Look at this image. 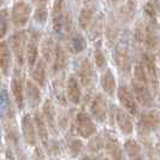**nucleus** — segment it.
Returning a JSON list of instances; mask_svg holds the SVG:
<instances>
[{"instance_id":"14","label":"nucleus","mask_w":160,"mask_h":160,"mask_svg":"<svg viewBox=\"0 0 160 160\" xmlns=\"http://www.w3.org/2000/svg\"><path fill=\"white\" fill-rule=\"evenodd\" d=\"M114 117H116V123L120 129V131L124 135H130L134 131V123L131 120V117L129 116L123 108L116 107L114 108Z\"/></svg>"},{"instance_id":"7","label":"nucleus","mask_w":160,"mask_h":160,"mask_svg":"<svg viewBox=\"0 0 160 160\" xmlns=\"http://www.w3.org/2000/svg\"><path fill=\"white\" fill-rule=\"evenodd\" d=\"M89 111L92 117L99 122L104 123L107 118V100L102 94H96L89 106Z\"/></svg>"},{"instance_id":"30","label":"nucleus","mask_w":160,"mask_h":160,"mask_svg":"<svg viewBox=\"0 0 160 160\" xmlns=\"http://www.w3.org/2000/svg\"><path fill=\"white\" fill-rule=\"evenodd\" d=\"M11 110V101L6 89L0 92V117H8Z\"/></svg>"},{"instance_id":"18","label":"nucleus","mask_w":160,"mask_h":160,"mask_svg":"<svg viewBox=\"0 0 160 160\" xmlns=\"http://www.w3.org/2000/svg\"><path fill=\"white\" fill-rule=\"evenodd\" d=\"M66 96L72 104L78 105L82 99V90H81L80 82L76 77L70 76L66 81Z\"/></svg>"},{"instance_id":"43","label":"nucleus","mask_w":160,"mask_h":160,"mask_svg":"<svg viewBox=\"0 0 160 160\" xmlns=\"http://www.w3.org/2000/svg\"><path fill=\"white\" fill-rule=\"evenodd\" d=\"M102 160H110V159H108V158H104Z\"/></svg>"},{"instance_id":"13","label":"nucleus","mask_w":160,"mask_h":160,"mask_svg":"<svg viewBox=\"0 0 160 160\" xmlns=\"http://www.w3.org/2000/svg\"><path fill=\"white\" fill-rule=\"evenodd\" d=\"M141 63L143 64L144 70L147 72L148 81L154 88L158 87V71H157V63H155V58L149 52H144L142 54Z\"/></svg>"},{"instance_id":"34","label":"nucleus","mask_w":160,"mask_h":160,"mask_svg":"<svg viewBox=\"0 0 160 160\" xmlns=\"http://www.w3.org/2000/svg\"><path fill=\"white\" fill-rule=\"evenodd\" d=\"M102 28H104V16H102V13H100L95 18V21H93V23H92V30H90L92 38L93 39L100 38L102 34Z\"/></svg>"},{"instance_id":"44","label":"nucleus","mask_w":160,"mask_h":160,"mask_svg":"<svg viewBox=\"0 0 160 160\" xmlns=\"http://www.w3.org/2000/svg\"><path fill=\"white\" fill-rule=\"evenodd\" d=\"M0 84H1V78H0Z\"/></svg>"},{"instance_id":"17","label":"nucleus","mask_w":160,"mask_h":160,"mask_svg":"<svg viewBox=\"0 0 160 160\" xmlns=\"http://www.w3.org/2000/svg\"><path fill=\"white\" fill-rule=\"evenodd\" d=\"M106 143H105V148L108 153L110 158L112 160H125V154H124V149L120 147L119 142L116 137L111 136V135H106L105 137Z\"/></svg>"},{"instance_id":"1","label":"nucleus","mask_w":160,"mask_h":160,"mask_svg":"<svg viewBox=\"0 0 160 160\" xmlns=\"http://www.w3.org/2000/svg\"><path fill=\"white\" fill-rule=\"evenodd\" d=\"M53 30L57 35L64 36L71 29V18L70 13L65 11L64 1H56L53 4Z\"/></svg>"},{"instance_id":"8","label":"nucleus","mask_w":160,"mask_h":160,"mask_svg":"<svg viewBox=\"0 0 160 160\" xmlns=\"http://www.w3.org/2000/svg\"><path fill=\"white\" fill-rule=\"evenodd\" d=\"M77 75H78L81 84L84 88H90L93 86L95 81V72H94L93 64L90 63L88 58H83L81 60L78 69H77Z\"/></svg>"},{"instance_id":"11","label":"nucleus","mask_w":160,"mask_h":160,"mask_svg":"<svg viewBox=\"0 0 160 160\" xmlns=\"http://www.w3.org/2000/svg\"><path fill=\"white\" fill-rule=\"evenodd\" d=\"M39 57V34L38 32H32L29 34V39L25 48V62L28 68L32 69L34 65L38 63Z\"/></svg>"},{"instance_id":"41","label":"nucleus","mask_w":160,"mask_h":160,"mask_svg":"<svg viewBox=\"0 0 160 160\" xmlns=\"http://www.w3.org/2000/svg\"><path fill=\"white\" fill-rule=\"evenodd\" d=\"M82 149H83V142H82L81 140L73 138V140L70 141V143H69V151H70L72 157L80 155V153L82 152Z\"/></svg>"},{"instance_id":"24","label":"nucleus","mask_w":160,"mask_h":160,"mask_svg":"<svg viewBox=\"0 0 160 160\" xmlns=\"http://www.w3.org/2000/svg\"><path fill=\"white\" fill-rule=\"evenodd\" d=\"M124 152L130 160H143L144 155L141 146L137 143L136 140L129 138L124 142Z\"/></svg>"},{"instance_id":"16","label":"nucleus","mask_w":160,"mask_h":160,"mask_svg":"<svg viewBox=\"0 0 160 160\" xmlns=\"http://www.w3.org/2000/svg\"><path fill=\"white\" fill-rule=\"evenodd\" d=\"M95 4L94 2H87L82 10H81L80 15H78V25L81 29L86 30L92 25L95 16Z\"/></svg>"},{"instance_id":"33","label":"nucleus","mask_w":160,"mask_h":160,"mask_svg":"<svg viewBox=\"0 0 160 160\" xmlns=\"http://www.w3.org/2000/svg\"><path fill=\"white\" fill-rule=\"evenodd\" d=\"M134 75H135V81L140 82V83H143V84H148L149 81H148V76H147V72L144 70L143 64L140 62H137L135 66H134Z\"/></svg>"},{"instance_id":"20","label":"nucleus","mask_w":160,"mask_h":160,"mask_svg":"<svg viewBox=\"0 0 160 160\" xmlns=\"http://www.w3.org/2000/svg\"><path fill=\"white\" fill-rule=\"evenodd\" d=\"M140 127L146 130H154L160 127V112L157 111H146L141 113Z\"/></svg>"},{"instance_id":"4","label":"nucleus","mask_w":160,"mask_h":160,"mask_svg":"<svg viewBox=\"0 0 160 160\" xmlns=\"http://www.w3.org/2000/svg\"><path fill=\"white\" fill-rule=\"evenodd\" d=\"M32 15V8L30 4L25 1H16L13 2L12 11H11V19L16 28H22L27 25L29 18Z\"/></svg>"},{"instance_id":"15","label":"nucleus","mask_w":160,"mask_h":160,"mask_svg":"<svg viewBox=\"0 0 160 160\" xmlns=\"http://www.w3.org/2000/svg\"><path fill=\"white\" fill-rule=\"evenodd\" d=\"M24 99L27 100L28 106L35 108L41 102V90L36 83L28 80L25 82V92H24Z\"/></svg>"},{"instance_id":"22","label":"nucleus","mask_w":160,"mask_h":160,"mask_svg":"<svg viewBox=\"0 0 160 160\" xmlns=\"http://www.w3.org/2000/svg\"><path fill=\"white\" fill-rule=\"evenodd\" d=\"M34 123H35V128H36V134L40 138L41 143L43 144L45 147L48 146V141H49V137H48V127L46 124V122L43 119L42 114L40 112H36L34 113Z\"/></svg>"},{"instance_id":"10","label":"nucleus","mask_w":160,"mask_h":160,"mask_svg":"<svg viewBox=\"0 0 160 160\" xmlns=\"http://www.w3.org/2000/svg\"><path fill=\"white\" fill-rule=\"evenodd\" d=\"M131 87H132V94H134L138 104L143 106V107H151L152 106L154 100H153L152 93H151L147 84L140 83V82L134 80L131 82Z\"/></svg>"},{"instance_id":"42","label":"nucleus","mask_w":160,"mask_h":160,"mask_svg":"<svg viewBox=\"0 0 160 160\" xmlns=\"http://www.w3.org/2000/svg\"><path fill=\"white\" fill-rule=\"evenodd\" d=\"M80 160H94V159H92L89 155H84V157H82Z\"/></svg>"},{"instance_id":"35","label":"nucleus","mask_w":160,"mask_h":160,"mask_svg":"<svg viewBox=\"0 0 160 160\" xmlns=\"http://www.w3.org/2000/svg\"><path fill=\"white\" fill-rule=\"evenodd\" d=\"M159 8H160L159 1H147L143 6L144 13L151 18V21H154V19H155V17H157V15H158Z\"/></svg>"},{"instance_id":"25","label":"nucleus","mask_w":160,"mask_h":160,"mask_svg":"<svg viewBox=\"0 0 160 160\" xmlns=\"http://www.w3.org/2000/svg\"><path fill=\"white\" fill-rule=\"evenodd\" d=\"M32 82L36 83L40 87H45L46 86V64L42 59H39L38 63L34 65V68L32 69Z\"/></svg>"},{"instance_id":"32","label":"nucleus","mask_w":160,"mask_h":160,"mask_svg":"<svg viewBox=\"0 0 160 160\" xmlns=\"http://www.w3.org/2000/svg\"><path fill=\"white\" fill-rule=\"evenodd\" d=\"M105 143H106V140L102 135H94L89 141L88 149L92 153H99L105 148Z\"/></svg>"},{"instance_id":"2","label":"nucleus","mask_w":160,"mask_h":160,"mask_svg":"<svg viewBox=\"0 0 160 160\" xmlns=\"http://www.w3.org/2000/svg\"><path fill=\"white\" fill-rule=\"evenodd\" d=\"M28 36H29V34L25 30H18L10 39L11 49L16 57V60L19 66H22L25 62V48H27V43H28V39H29Z\"/></svg>"},{"instance_id":"23","label":"nucleus","mask_w":160,"mask_h":160,"mask_svg":"<svg viewBox=\"0 0 160 160\" xmlns=\"http://www.w3.org/2000/svg\"><path fill=\"white\" fill-rule=\"evenodd\" d=\"M100 84L101 88L108 96H114V93L117 90V81L111 70H106L102 73L100 78Z\"/></svg>"},{"instance_id":"19","label":"nucleus","mask_w":160,"mask_h":160,"mask_svg":"<svg viewBox=\"0 0 160 160\" xmlns=\"http://www.w3.org/2000/svg\"><path fill=\"white\" fill-rule=\"evenodd\" d=\"M42 117L46 122L47 127L53 132L57 130V114H56V108L52 104V101L47 99L43 101V105H42Z\"/></svg>"},{"instance_id":"39","label":"nucleus","mask_w":160,"mask_h":160,"mask_svg":"<svg viewBox=\"0 0 160 160\" xmlns=\"http://www.w3.org/2000/svg\"><path fill=\"white\" fill-rule=\"evenodd\" d=\"M54 93H56L57 100L60 102L62 105L66 104V90L64 92V86L62 82H57L54 84Z\"/></svg>"},{"instance_id":"36","label":"nucleus","mask_w":160,"mask_h":160,"mask_svg":"<svg viewBox=\"0 0 160 160\" xmlns=\"http://www.w3.org/2000/svg\"><path fill=\"white\" fill-rule=\"evenodd\" d=\"M135 8H136V2L134 1H127L122 8H119L120 16L127 19H131L135 15Z\"/></svg>"},{"instance_id":"38","label":"nucleus","mask_w":160,"mask_h":160,"mask_svg":"<svg viewBox=\"0 0 160 160\" xmlns=\"http://www.w3.org/2000/svg\"><path fill=\"white\" fill-rule=\"evenodd\" d=\"M94 62H95L96 68L99 70H104L107 65V60H106V57H105L104 52L100 49V48H96L94 51Z\"/></svg>"},{"instance_id":"29","label":"nucleus","mask_w":160,"mask_h":160,"mask_svg":"<svg viewBox=\"0 0 160 160\" xmlns=\"http://www.w3.org/2000/svg\"><path fill=\"white\" fill-rule=\"evenodd\" d=\"M48 17V8L46 1H39L36 2V8L34 12V19L39 24H45L47 22Z\"/></svg>"},{"instance_id":"3","label":"nucleus","mask_w":160,"mask_h":160,"mask_svg":"<svg viewBox=\"0 0 160 160\" xmlns=\"http://www.w3.org/2000/svg\"><path fill=\"white\" fill-rule=\"evenodd\" d=\"M117 96L119 100L122 107L124 108V111L131 116H137L138 114V105L135 99V96L132 94V92L128 88V86L122 84L117 89Z\"/></svg>"},{"instance_id":"26","label":"nucleus","mask_w":160,"mask_h":160,"mask_svg":"<svg viewBox=\"0 0 160 160\" xmlns=\"http://www.w3.org/2000/svg\"><path fill=\"white\" fill-rule=\"evenodd\" d=\"M86 47H87V41L84 39V36L80 32H75L69 39L68 48L72 54H78L81 52H83Z\"/></svg>"},{"instance_id":"21","label":"nucleus","mask_w":160,"mask_h":160,"mask_svg":"<svg viewBox=\"0 0 160 160\" xmlns=\"http://www.w3.org/2000/svg\"><path fill=\"white\" fill-rule=\"evenodd\" d=\"M11 66H12L11 49L8 47V42L1 41L0 42V70L5 76H8Z\"/></svg>"},{"instance_id":"37","label":"nucleus","mask_w":160,"mask_h":160,"mask_svg":"<svg viewBox=\"0 0 160 160\" xmlns=\"http://www.w3.org/2000/svg\"><path fill=\"white\" fill-rule=\"evenodd\" d=\"M8 30V12L6 10H0V40L5 38Z\"/></svg>"},{"instance_id":"31","label":"nucleus","mask_w":160,"mask_h":160,"mask_svg":"<svg viewBox=\"0 0 160 160\" xmlns=\"http://www.w3.org/2000/svg\"><path fill=\"white\" fill-rule=\"evenodd\" d=\"M54 51H56V45L52 40H45L42 43V56H43V62H53L54 57Z\"/></svg>"},{"instance_id":"40","label":"nucleus","mask_w":160,"mask_h":160,"mask_svg":"<svg viewBox=\"0 0 160 160\" xmlns=\"http://www.w3.org/2000/svg\"><path fill=\"white\" fill-rule=\"evenodd\" d=\"M144 34H146V25L138 22L135 27V32H134V38L137 43H140V45L144 43Z\"/></svg>"},{"instance_id":"5","label":"nucleus","mask_w":160,"mask_h":160,"mask_svg":"<svg viewBox=\"0 0 160 160\" xmlns=\"http://www.w3.org/2000/svg\"><path fill=\"white\" fill-rule=\"evenodd\" d=\"M76 131L82 138H90L96 134V125L92 117L86 112H80L75 120Z\"/></svg>"},{"instance_id":"9","label":"nucleus","mask_w":160,"mask_h":160,"mask_svg":"<svg viewBox=\"0 0 160 160\" xmlns=\"http://www.w3.org/2000/svg\"><path fill=\"white\" fill-rule=\"evenodd\" d=\"M11 92L13 99L16 101L17 107L19 110H22L24 107V86H23V76L19 69H16L13 72L12 80H11Z\"/></svg>"},{"instance_id":"28","label":"nucleus","mask_w":160,"mask_h":160,"mask_svg":"<svg viewBox=\"0 0 160 160\" xmlns=\"http://www.w3.org/2000/svg\"><path fill=\"white\" fill-rule=\"evenodd\" d=\"M144 45L148 49H154L158 45V35L154 21H151L146 25V34H144Z\"/></svg>"},{"instance_id":"12","label":"nucleus","mask_w":160,"mask_h":160,"mask_svg":"<svg viewBox=\"0 0 160 160\" xmlns=\"http://www.w3.org/2000/svg\"><path fill=\"white\" fill-rule=\"evenodd\" d=\"M21 128H22V134H23L24 141L29 146H35L38 141V134H36V128L35 123L32 119V114L25 113L22 120H21Z\"/></svg>"},{"instance_id":"6","label":"nucleus","mask_w":160,"mask_h":160,"mask_svg":"<svg viewBox=\"0 0 160 160\" xmlns=\"http://www.w3.org/2000/svg\"><path fill=\"white\" fill-rule=\"evenodd\" d=\"M114 60L122 71L129 72L131 66V59H130V52H129V45L127 41L122 40L117 43L114 49Z\"/></svg>"},{"instance_id":"27","label":"nucleus","mask_w":160,"mask_h":160,"mask_svg":"<svg viewBox=\"0 0 160 160\" xmlns=\"http://www.w3.org/2000/svg\"><path fill=\"white\" fill-rule=\"evenodd\" d=\"M68 63V58L66 53L60 45H56V51H54V57H53V62H52V70L54 73L60 72Z\"/></svg>"}]
</instances>
